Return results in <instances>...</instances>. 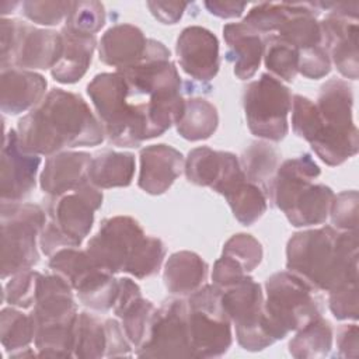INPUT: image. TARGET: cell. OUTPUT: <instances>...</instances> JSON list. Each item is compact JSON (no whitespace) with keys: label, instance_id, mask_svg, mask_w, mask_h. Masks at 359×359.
Segmentation results:
<instances>
[{"label":"cell","instance_id":"6da1fadb","mask_svg":"<svg viewBox=\"0 0 359 359\" xmlns=\"http://www.w3.org/2000/svg\"><path fill=\"white\" fill-rule=\"evenodd\" d=\"M17 135L27 153L48 157L66 147L97 146L105 137L100 119L83 97L62 88L50 90L18 121Z\"/></svg>","mask_w":359,"mask_h":359},{"label":"cell","instance_id":"7a4b0ae2","mask_svg":"<svg viewBox=\"0 0 359 359\" xmlns=\"http://www.w3.org/2000/svg\"><path fill=\"white\" fill-rule=\"evenodd\" d=\"M358 231L331 226L294 233L286 247V268L317 292L358 282Z\"/></svg>","mask_w":359,"mask_h":359},{"label":"cell","instance_id":"3957f363","mask_svg":"<svg viewBox=\"0 0 359 359\" xmlns=\"http://www.w3.org/2000/svg\"><path fill=\"white\" fill-rule=\"evenodd\" d=\"M320 126L310 142L314 153L328 165H339L359 150V135L352 118L353 93L341 79L325 81L316 102Z\"/></svg>","mask_w":359,"mask_h":359},{"label":"cell","instance_id":"277c9868","mask_svg":"<svg viewBox=\"0 0 359 359\" xmlns=\"http://www.w3.org/2000/svg\"><path fill=\"white\" fill-rule=\"evenodd\" d=\"M104 133L112 144L137 147L146 137L143 102H129V88L119 72L100 73L87 86Z\"/></svg>","mask_w":359,"mask_h":359},{"label":"cell","instance_id":"5b68a950","mask_svg":"<svg viewBox=\"0 0 359 359\" xmlns=\"http://www.w3.org/2000/svg\"><path fill=\"white\" fill-rule=\"evenodd\" d=\"M101 205L102 192L88 180L70 192L49 196L48 220L39 236L42 252L52 257L62 248L79 247L88 236Z\"/></svg>","mask_w":359,"mask_h":359},{"label":"cell","instance_id":"8992f818","mask_svg":"<svg viewBox=\"0 0 359 359\" xmlns=\"http://www.w3.org/2000/svg\"><path fill=\"white\" fill-rule=\"evenodd\" d=\"M264 323L273 341L283 339L321 316L317 290L289 271L271 275L265 282Z\"/></svg>","mask_w":359,"mask_h":359},{"label":"cell","instance_id":"52a82bcc","mask_svg":"<svg viewBox=\"0 0 359 359\" xmlns=\"http://www.w3.org/2000/svg\"><path fill=\"white\" fill-rule=\"evenodd\" d=\"M46 216V212L35 203L1 202L3 279L38 264V243Z\"/></svg>","mask_w":359,"mask_h":359},{"label":"cell","instance_id":"ba28073f","mask_svg":"<svg viewBox=\"0 0 359 359\" xmlns=\"http://www.w3.org/2000/svg\"><path fill=\"white\" fill-rule=\"evenodd\" d=\"M188 325L194 358H217L233 342L231 321L223 307L222 290L203 285L187 299Z\"/></svg>","mask_w":359,"mask_h":359},{"label":"cell","instance_id":"9c48e42d","mask_svg":"<svg viewBox=\"0 0 359 359\" xmlns=\"http://www.w3.org/2000/svg\"><path fill=\"white\" fill-rule=\"evenodd\" d=\"M0 32L1 70L11 67L24 70L52 69L62 56L60 32L8 18L1 20Z\"/></svg>","mask_w":359,"mask_h":359},{"label":"cell","instance_id":"30bf717a","mask_svg":"<svg viewBox=\"0 0 359 359\" xmlns=\"http://www.w3.org/2000/svg\"><path fill=\"white\" fill-rule=\"evenodd\" d=\"M243 105L248 129L254 136L280 142L287 135L292 93L280 80L268 73L261 74L245 87Z\"/></svg>","mask_w":359,"mask_h":359},{"label":"cell","instance_id":"8fae6325","mask_svg":"<svg viewBox=\"0 0 359 359\" xmlns=\"http://www.w3.org/2000/svg\"><path fill=\"white\" fill-rule=\"evenodd\" d=\"M223 307L236 327L237 342L245 351L257 352L272 345L264 323V293L261 285L245 275L237 283L220 289Z\"/></svg>","mask_w":359,"mask_h":359},{"label":"cell","instance_id":"7c38bea8","mask_svg":"<svg viewBox=\"0 0 359 359\" xmlns=\"http://www.w3.org/2000/svg\"><path fill=\"white\" fill-rule=\"evenodd\" d=\"M142 358H194L187 300L170 299L156 309L144 342L136 349Z\"/></svg>","mask_w":359,"mask_h":359},{"label":"cell","instance_id":"4fadbf2b","mask_svg":"<svg viewBox=\"0 0 359 359\" xmlns=\"http://www.w3.org/2000/svg\"><path fill=\"white\" fill-rule=\"evenodd\" d=\"M146 237L140 224L129 216H114L102 220L100 230L90 238L87 254L105 272H126L136 250Z\"/></svg>","mask_w":359,"mask_h":359},{"label":"cell","instance_id":"5bb4252c","mask_svg":"<svg viewBox=\"0 0 359 359\" xmlns=\"http://www.w3.org/2000/svg\"><path fill=\"white\" fill-rule=\"evenodd\" d=\"M330 8L328 14L320 21L323 31V43L328 52L331 62L338 72L351 80L358 79V17L359 4H324Z\"/></svg>","mask_w":359,"mask_h":359},{"label":"cell","instance_id":"9a60e30c","mask_svg":"<svg viewBox=\"0 0 359 359\" xmlns=\"http://www.w3.org/2000/svg\"><path fill=\"white\" fill-rule=\"evenodd\" d=\"M41 157L27 153L18 140L15 130L4 136L1 149V202H21L25 199L36 182V172Z\"/></svg>","mask_w":359,"mask_h":359},{"label":"cell","instance_id":"2e32d148","mask_svg":"<svg viewBox=\"0 0 359 359\" xmlns=\"http://www.w3.org/2000/svg\"><path fill=\"white\" fill-rule=\"evenodd\" d=\"M187 180L199 187H209L223 195L244 177L240 161L230 151H216L206 146L192 149L184 163Z\"/></svg>","mask_w":359,"mask_h":359},{"label":"cell","instance_id":"e0dca14e","mask_svg":"<svg viewBox=\"0 0 359 359\" xmlns=\"http://www.w3.org/2000/svg\"><path fill=\"white\" fill-rule=\"evenodd\" d=\"M177 56L182 70L195 80H212L220 67L219 41L216 35L199 25H191L181 31L177 45Z\"/></svg>","mask_w":359,"mask_h":359},{"label":"cell","instance_id":"ac0fdd59","mask_svg":"<svg viewBox=\"0 0 359 359\" xmlns=\"http://www.w3.org/2000/svg\"><path fill=\"white\" fill-rule=\"evenodd\" d=\"M72 290V286L59 275H41L31 313L36 328L76 323L79 313Z\"/></svg>","mask_w":359,"mask_h":359},{"label":"cell","instance_id":"d6986e66","mask_svg":"<svg viewBox=\"0 0 359 359\" xmlns=\"http://www.w3.org/2000/svg\"><path fill=\"white\" fill-rule=\"evenodd\" d=\"M182 154L172 146L160 143L140 150L137 185L150 195H161L174 184L184 168Z\"/></svg>","mask_w":359,"mask_h":359},{"label":"cell","instance_id":"ffe728a7","mask_svg":"<svg viewBox=\"0 0 359 359\" xmlns=\"http://www.w3.org/2000/svg\"><path fill=\"white\" fill-rule=\"evenodd\" d=\"M119 292L114 313L121 318V325L136 349L144 342L156 307L142 296L140 287L130 278L118 279Z\"/></svg>","mask_w":359,"mask_h":359},{"label":"cell","instance_id":"44dd1931","mask_svg":"<svg viewBox=\"0 0 359 359\" xmlns=\"http://www.w3.org/2000/svg\"><path fill=\"white\" fill-rule=\"evenodd\" d=\"M147 41L140 28L132 24H116L100 39V60L116 70L132 67L146 55Z\"/></svg>","mask_w":359,"mask_h":359},{"label":"cell","instance_id":"7402d4cb","mask_svg":"<svg viewBox=\"0 0 359 359\" xmlns=\"http://www.w3.org/2000/svg\"><path fill=\"white\" fill-rule=\"evenodd\" d=\"M91 156L86 151H60L49 156L41 172L42 191L49 196H59L80 187L88 180Z\"/></svg>","mask_w":359,"mask_h":359},{"label":"cell","instance_id":"603a6c76","mask_svg":"<svg viewBox=\"0 0 359 359\" xmlns=\"http://www.w3.org/2000/svg\"><path fill=\"white\" fill-rule=\"evenodd\" d=\"M46 86L45 77L35 72L18 67L1 70V111L18 115L35 108L45 98Z\"/></svg>","mask_w":359,"mask_h":359},{"label":"cell","instance_id":"cb8c5ba5","mask_svg":"<svg viewBox=\"0 0 359 359\" xmlns=\"http://www.w3.org/2000/svg\"><path fill=\"white\" fill-rule=\"evenodd\" d=\"M227 45L226 57L233 65L234 74L240 80L251 79L262 60L264 35L241 22H230L223 27Z\"/></svg>","mask_w":359,"mask_h":359},{"label":"cell","instance_id":"d4e9b609","mask_svg":"<svg viewBox=\"0 0 359 359\" xmlns=\"http://www.w3.org/2000/svg\"><path fill=\"white\" fill-rule=\"evenodd\" d=\"M63 41L62 56L50 69L53 79L62 84L77 83L90 67L93 53L97 46L95 35L83 34L63 27L60 31Z\"/></svg>","mask_w":359,"mask_h":359},{"label":"cell","instance_id":"484cf974","mask_svg":"<svg viewBox=\"0 0 359 359\" xmlns=\"http://www.w3.org/2000/svg\"><path fill=\"white\" fill-rule=\"evenodd\" d=\"M318 175L320 167L307 153L285 160L276 170L266 198H269L271 202L283 212L292 198Z\"/></svg>","mask_w":359,"mask_h":359},{"label":"cell","instance_id":"4316f807","mask_svg":"<svg viewBox=\"0 0 359 359\" xmlns=\"http://www.w3.org/2000/svg\"><path fill=\"white\" fill-rule=\"evenodd\" d=\"M334 196L330 187L310 182L292 198L283 213L294 227L323 224L330 215Z\"/></svg>","mask_w":359,"mask_h":359},{"label":"cell","instance_id":"83f0119b","mask_svg":"<svg viewBox=\"0 0 359 359\" xmlns=\"http://www.w3.org/2000/svg\"><path fill=\"white\" fill-rule=\"evenodd\" d=\"M208 264L192 251H178L170 255L164 266V285L171 294L189 296L203 286Z\"/></svg>","mask_w":359,"mask_h":359},{"label":"cell","instance_id":"f1b7e54d","mask_svg":"<svg viewBox=\"0 0 359 359\" xmlns=\"http://www.w3.org/2000/svg\"><path fill=\"white\" fill-rule=\"evenodd\" d=\"M135 167L132 153L102 150L91 157L87 177L100 189L128 187L133 180Z\"/></svg>","mask_w":359,"mask_h":359},{"label":"cell","instance_id":"f546056e","mask_svg":"<svg viewBox=\"0 0 359 359\" xmlns=\"http://www.w3.org/2000/svg\"><path fill=\"white\" fill-rule=\"evenodd\" d=\"M1 344L8 352L10 358L35 356L29 349V344L35 338V321L32 316H27L20 310L11 307L3 309L0 314Z\"/></svg>","mask_w":359,"mask_h":359},{"label":"cell","instance_id":"4dcf8cb0","mask_svg":"<svg viewBox=\"0 0 359 359\" xmlns=\"http://www.w3.org/2000/svg\"><path fill=\"white\" fill-rule=\"evenodd\" d=\"M217 125L219 115L216 107L201 97L185 100L182 115L175 123L177 132L191 142L209 139L216 132Z\"/></svg>","mask_w":359,"mask_h":359},{"label":"cell","instance_id":"1f68e13d","mask_svg":"<svg viewBox=\"0 0 359 359\" xmlns=\"http://www.w3.org/2000/svg\"><path fill=\"white\" fill-rule=\"evenodd\" d=\"M279 151L269 143L252 142L241 154L240 165L245 178L268 195L271 182L279 167Z\"/></svg>","mask_w":359,"mask_h":359},{"label":"cell","instance_id":"d6a6232c","mask_svg":"<svg viewBox=\"0 0 359 359\" xmlns=\"http://www.w3.org/2000/svg\"><path fill=\"white\" fill-rule=\"evenodd\" d=\"M332 348V327L321 316L297 330L289 342V352L297 359L324 358Z\"/></svg>","mask_w":359,"mask_h":359},{"label":"cell","instance_id":"836d02e7","mask_svg":"<svg viewBox=\"0 0 359 359\" xmlns=\"http://www.w3.org/2000/svg\"><path fill=\"white\" fill-rule=\"evenodd\" d=\"M74 290L77 292L79 300L86 307L95 311H107L114 307L118 299L119 283L112 273L95 268L76 286Z\"/></svg>","mask_w":359,"mask_h":359},{"label":"cell","instance_id":"e575fe53","mask_svg":"<svg viewBox=\"0 0 359 359\" xmlns=\"http://www.w3.org/2000/svg\"><path fill=\"white\" fill-rule=\"evenodd\" d=\"M234 217L244 226L254 224L266 210V195L247 178L233 185L224 195Z\"/></svg>","mask_w":359,"mask_h":359},{"label":"cell","instance_id":"d590c367","mask_svg":"<svg viewBox=\"0 0 359 359\" xmlns=\"http://www.w3.org/2000/svg\"><path fill=\"white\" fill-rule=\"evenodd\" d=\"M262 57L271 76L278 80L293 81L299 73V49L276 34L264 38Z\"/></svg>","mask_w":359,"mask_h":359},{"label":"cell","instance_id":"8d00e7d4","mask_svg":"<svg viewBox=\"0 0 359 359\" xmlns=\"http://www.w3.org/2000/svg\"><path fill=\"white\" fill-rule=\"evenodd\" d=\"M107 334L105 325L90 313H79L74 325L73 356L80 359H95L105 356Z\"/></svg>","mask_w":359,"mask_h":359},{"label":"cell","instance_id":"74e56055","mask_svg":"<svg viewBox=\"0 0 359 359\" xmlns=\"http://www.w3.org/2000/svg\"><path fill=\"white\" fill-rule=\"evenodd\" d=\"M49 268L53 273L63 278L72 289H76V286L98 266L93 262L87 251L70 247L56 251L49 259Z\"/></svg>","mask_w":359,"mask_h":359},{"label":"cell","instance_id":"f35d334b","mask_svg":"<svg viewBox=\"0 0 359 359\" xmlns=\"http://www.w3.org/2000/svg\"><path fill=\"white\" fill-rule=\"evenodd\" d=\"M292 11L290 3H258L247 13L243 22L266 36L276 34Z\"/></svg>","mask_w":359,"mask_h":359},{"label":"cell","instance_id":"ab89813d","mask_svg":"<svg viewBox=\"0 0 359 359\" xmlns=\"http://www.w3.org/2000/svg\"><path fill=\"white\" fill-rule=\"evenodd\" d=\"M164 257V243L154 236H146L140 243L139 248L136 250L132 261L129 262L126 273H130L137 279L149 278L158 272Z\"/></svg>","mask_w":359,"mask_h":359},{"label":"cell","instance_id":"60d3db41","mask_svg":"<svg viewBox=\"0 0 359 359\" xmlns=\"http://www.w3.org/2000/svg\"><path fill=\"white\" fill-rule=\"evenodd\" d=\"M105 24V8L100 1H72L65 27L83 34L95 35Z\"/></svg>","mask_w":359,"mask_h":359},{"label":"cell","instance_id":"b9f144b4","mask_svg":"<svg viewBox=\"0 0 359 359\" xmlns=\"http://www.w3.org/2000/svg\"><path fill=\"white\" fill-rule=\"evenodd\" d=\"M42 273L25 269L14 273L4 287V300L14 307L28 309L35 304L38 282Z\"/></svg>","mask_w":359,"mask_h":359},{"label":"cell","instance_id":"7bdbcfd3","mask_svg":"<svg viewBox=\"0 0 359 359\" xmlns=\"http://www.w3.org/2000/svg\"><path fill=\"white\" fill-rule=\"evenodd\" d=\"M223 255L236 259L245 272H251L261 264L262 245L251 234L238 233L224 243Z\"/></svg>","mask_w":359,"mask_h":359},{"label":"cell","instance_id":"ee69618b","mask_svg":"<svg viewBox=\"0 0 359 359\" xmlns=\"http://www.w3.org/2000/svg\"><path fill=\"white\" fill-rule=\"evenodd\" d=\"M292 128L293 132L307 140L309 143L314 139L320 126V116L316 107L310 98L296 94L292 98Z\"/></svg>","mask_w":359,"mask_h":359},{"label":"cell","instance_id":"f6af8a7d","mask_svg":"<svg viewBox=\"0 0 359 359\" xmlns=\"http://www.w3.org/2000/svg\"><path fill=\"white\" fill-rule=\"evenodd\" d=\"M358 191H344L334 196L330 215L332 224L341 231H358Z\"/></svg>","mask_w":359,"mask_h":359},{"label":"cell","instance_id":"bcb514c9","mask_svg":"<svg viewBox=\"0 0 359 359\" xmlns=\"http://www.w3.org/2000/svg\"><path fill=\"white\" fill-rule=\"evenodd\" d=\"M22 14L39 25H57L66 20L72 1H24Z\"/></svg>","mask_w":359,"mask_h":359},{"label":"cell","instance_id":"7dc6e473","mask_svg":"<svg viewBox=\"0 0 359 359\" xmlns=\"http://www.w3.org/2000/svg\"><path fill=\"white\" fill-rule=\"evenodd\" d=\"M328 306L338 320H358V282L341 285L328 292Z\"/></svg>","mask_w":359,"mask_h":359},{"label":"cell","instance_id":"c3c4849f","mask_svg":"<svg viewBox=\"0 0 359 359\" xmlns=\"http://www.w3.org/2000/svg\"><path fill=\"white\" fill-rule=\"evenodd\" d=\"M331 70V59L325 46L299 52V73L307 79H323Z\"/></svg>","mask_w":359,"mask_h":359},{"label":"cell","instance_id":"681fc988","mask_svg":"<svg viewBox=\"0 0 359 359\" xmlns=\"http://www.w3.org/2000/svg\"><path fill=\"white\" fill-rule=\"evenodd\" d=\"M245 275L247 272L236 259L227 255H222L213 265L212 280L213 285L219 289H226L241 280Z\"/></svg>","mask_w":359,"mask_h":359},{"label":"cell","instance_id":"f907efd6","mask_svg":"<svg viewBox=\"0 0 359 359\" xmlns=\"http://www.w3.org/2000/svg\"><path fill=\"white\" fill-rule=\"evenodd\" d=\"M105 334H107V351L105 356H129L132 344L129 342L122 325L114 320L108 318L105 323Z\"/></svg>","mask_w":359,"mask_h":359},{"label":"cell","instance_id":"816d5d0a","mask_svg":"<svg viewBox=\"0 0 359 359\" xmlns=\"http://www.w3.org/2000/svg\"><path fill=\"white\" fill-rule=\"evenodd\" d=\"M147 7L150 13L161 22V24H177L188 3L184 1H147Z\"/></svg>","mask_w":359,"mask_h":359},{"label":"cell","instance_id":"f5cc1de1","mask_svg":"<svg viewBox=\"0 0 359 359\" xmlns=\"http://www.w3.org/2000/svg\"><path fill=\"white\" fill-rule=\"evenodd\" d=\"M339 358H358V325L345 324L337 332Z\"/></svg>","mask_w":359,"mask_h":359},{"label":"cell","instance_id":"db71d44e","mask_svg":"<svg viewBox=\"0 0 359 359\" xmlns=\"http://www.w3.org/2000/svg\"><path fill=\"white\" fill-rule=\"evenodd\" d=\"M205 7L219 18H236L243 14L247 4L241 1H205Z\"/></svg>","mask_w":359,"mask_h":359}]
</instances>
